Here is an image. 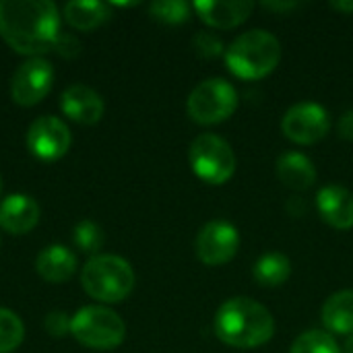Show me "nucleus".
I'll list each match as a JSON object with an SVG mask.
<instances>
[{"mask_svg": "<svg viewBox=\"0 0 353 353\" xmlns=\"http://www.w3.org/2000/svg\"><path fill=\"white\" fill-rule=\"evenodd\" d=\"M83 290L97 302L116 304L128 298L134 288L130 263L116 254H95L81 271Z\"/></svg>", "mask_w": 353, "mask_h": 353, "instance_id": "20e7f679", "label": "nucleus"}, {"mask_svg": "<svg viewBox=\"0 0 353 353\" xmlns=\"http://www.w3.org/2000/svg\"><path fill=\"white\" fill-rule=\"evenodd\" d=\"M192 8L207 25L217 29H234L250 17L254 4L248 0H199Z\"/></svg>", "mask_w": 353, "mask_h": 353, "instance_id": "ddd939ff", "label": "nucleus"}, {"mask_svg": "<svg viewBox=\"0 0 353 353\" xmlns=\"http://www.w3.org/2000/svg\"><path fill=\"white\" fill-rule=\"evenodd\" d=\"M27 147L41 161H56L68 153L70 130L56 116H39L27 130Z\"/></svg>", "mask_w": 353, "mask_h": 353, "instance_id": "9b49d317", "label": "nucleus"}, {"mask_svg": "<svg viewBox=\"0 0 353 353\" xmlns=\"http://www.w3.org/2000/svg\"><path fill=\"white\" fill-rule=\"evenodd\" d=\"M327 331L337 335H353V290H341L327 298L321 310Z\"/></svg>", "mask_w": 353, "mask_h": 353, "instance_id": "a211bd4d", "label": "nucleus"}, {"mask_svg": "<svg viewBox=\"0 0 353 353\" xmlns=\"http://www.w3.org/2000/svg\"><path fill=\"white\" fill-rule=\"evenodd\" d=\"M52 50L58 52V54L64 56V58H74V56L81 52V41H79L74 35H70V33H60V35L56 37Z\"/></svg>", "mask_w": 353, "mask_h": 353, "instance_id": "bb28decb", "label": "nucleus"}, {"mask_svg": "<svg viewBox=\"0 0 353 353\" xmlns=\"http://www.w3.org/2000/svg\"><path fill=\"white\" fill-rule=\"evenodd\" d=\"M215 335L230 347L254 350L271 341L275 319L263 304L246 296L230 298L215 314Z\"/></svg>", "mask_w": 353, "mask_h": 353, "instance_id": "f03ea898", "label": "nucleus"}, {"mask_svg": "<svg viewBox=\"0 0 353 353\" xmlns=\"http://www.w3.org/2000/svg\"><path fill=\"white\" fill-rule=\"evenodd\" d=\"M188 161L192 172L207 184L219 186L232 180L236 174V153L230 143L217 134L205 132L196 137L188 149Z\"/></svg>", "mask_w": 353, "mask_h": 353, "instance_id": "423d86ee", "label": "nucleus"}, {"mask_svg": "<svg viewBox=\"0 0 353 353\" xmlns=\"http://www.w3.org/2000/svg\"><path fill=\"white\" fill-rule=\"evenodd\" d=\"M35 269L41 279L50 283H64L77 271V256L60 244L43 248L35 259Z\"/></svg>", "mask_w": 353, "mask_h": 353, "instance_id": "dca6fc26", "label": "nucleus"}, {"mask_svg": "<svg viewBox=\"0 0 353 353\" xmlns=\"http://www.w3.org/2000/svg\"><path fill=\"white\" fill-rule=\"evenodd\" d=\"M39 221V205L27 194H10L0 203V228L8 234H27Z\"/></svg>", "mask_w": 353, "mask_h": 353, "instance_id": "2eb2a0df", "label": "nucleus"}, {"mask_svg": "<svg viewBox=\"0 0 353 353\" xmlns=\"http://www.w3.org/2000/svg\"><path fill=\"white\" fill-rule=\"evenodd\" d=\"M238 108V91L225 79H207L199 83L186 101L188 116L199 124H219Z\"/></svg>", "mask_w": 353, "mask_h": 353, "instance_id": "0eeeda50", "label": "nucleus"}, {"mask_svg": "<svg viewBox=\"0 0 353 353\" xmlns=\"http://www.w3.org/2000/svg\"><path fill=\"white\" fill-rule=\"evenodd\" d=\"M240 248L238 230L223 219L209 221L196 236V256L209 267H221L230 263Z\"/></svg>", "mask_w": 353, "mask_h": 353, "instance_id": "9d476101", "label": "nucleus"}, {"mask_svg": "<svg viewBox=\"0 0 353 353\" xmlns=\"http://www.w3.org/2000/svg\"><path fill=\"white\" fill-rule=\"evenodd\" d=\"M331 6L339 12H353V0H337V2H331Z\"/></svg>", "mask_w": 353, "mask_h": 353, "instance_id": "c85d7f7f", "label": "nucleus"}, {"mask_svg": "<svg viewBox=\"0 0 353 353\" xmlns=\"http://www.w3.org/2000/svg\"><path fill=\"white\" fill-rule=\"evenodd\" d=\"M337 130H339V134L345 141H353V108H350L347 112L341 114L339 124H337Z\"/></svg>", "mask_w": 353, "mask_h": 353, "instance_id": "cd10ccee", "label": "nucleus"}, {"mask_svg": "<svg viewBox=\"0 0 353 353\" xmlns=\"http://www.w3.org/2000/svg\"><path fill=\"white\" fill-rule=\"evenodd\" d=\"M192 48L201 58H217V56H225V43L223 39L213 33V31H199L192 39Z\"/></svg>", "mask_w": 353, "mask_h": 353, "instance_id": "393cba45", "label": "nucleus"}, {"mask_svg": "<svg viewBox=\"0 0 353 353\" xmlns=\"http://www.w3.org/2000/svg\"><path fill=\"white\" fill-rule=\"evenodd\" d=\"M283 134L298 145H314L331 130L329 112L314 101H302L292 105L281 120Z\"/></svg>", "mask_w": 353, "mask_h": 353, "instance_id": "6e6552de", "label": "nucleus"}, {"mask_svg": "<svg viewBox=\"0 0 353 353\" xmlns=\"http://www.w3.org/2000/svg\"><path fill=\"white\" fill-rule=\"evenodd\" d=\"M0 35L19 54L48 52L60 35L58 6L52 0H0Z\"/></svg>", "mask_w": 353, "mask_h": 353, "instance_id": "f257e3e1", "label": "nucleus"}, {"mask_svg": "<svg viewBox=\"0 0 353 353\" xmlns=\"http://www.w3.org/2000/svg\"><path fill=\"white\" fill-rule=\"evenodd\" d=\"M252 275L263 288H279L292 275V261L281 252H267L252 267Z\"/></svg>", "mask_w": 353, "mask_h": 353, "instance_id": "aec40b11", "label": "nucleus"}, {"mask_svg": "<svg viewBox=\"0 0 353 353\" xmlns=\"http://www.w3.org/2000/svg\"><path fill=\"white\" fill-rule=\"evenodd\" d=\"M265 6L267 8H271V10H279V8H285V10H290L292 6H296V2H283V4H275V2H265Z\"/></svg>", "mask_w": 353, "mask_h": 353, "instance_id": "c756f323", "label": "nucleus"}, {"mask_svg": "<svg viewBox=\"0 0 353 353\" xmlns=\"http://www.w3.org/2000/svg\"><path fill=\"white\" fill-rule=\"evenodd\" d=\"M341 353H353V335H350V339H347V343L343 345V352Z\"/></svg>", "mask_w": 353, "mask_h": 353, "instance_id": "7c9ffc66", "label": "nucleus"}, {"mask_svg": "<svg viewBox=\"0 0 353 353\" xmlns=\"http://www.w3.org/2000/svg\"><path fill=\"white\" fill-rule=\"evenodd\" d=\"M74 246L85 252V254H95L101 246H103V230L93 223V221H81L74 225V234H72Z\"/></svg>", "mask_w": 353, "mask_h": 353, "instance_id": "b1692460", "label": "nucleus"}, {"mask_svg": "<svg viewBox=\"0 0 353 353\" xmlns=\"http://www.w3.org/2000/svg\"><path fill=\"white\" fill-rule=\"evenodd\" d=\"M149 14L165 25L186 23L190 17V6L184 0H155L149 6Z\"/></svg>", "mask_w": 353, "mask_h": 353, "instance_id": "5701e85b", "label": "nucleus"}, {"mask_svg": "<svg viewBox=\"0 0 353 353\" xmlns=\"http://www.w3.org/2000/svg\"><path fill=\"white\" fill-rule=\"evenodd\" d=\"M281 60V43L267 29H250L240 33L225 50L228 68L246 81L271 74Z\"/></svg>", "mask_w": 353, "mask_h": 353, "instance_id": "7ed1b4c3", "label": "nucleus"}, {"mask_svg": "<svg viewBox=\"0 0 353 353\" xmlns=\"http://www.w3.org/2000/svg\"><path fill=\"white\" fill-rule=\"evenodd\" d=\"M54 83V68L50 60L35 56L27 58L10 79V97L19 105H35L39 103L52 89Z\"/></svg>", "mask_w": 353, "mask_h": 353, "instance_id": "1a4fd4ad", "label": "nucleus"}, {"mask_svg": "<svg viewBox=\"0 0 353 353\" xmlns=\"http://www.w3.org/2000/svg\"><path fill=\"white\" fill-rule=\"evenodd\" d=\"M70 333L81 345L105 352L122 345L126 337V325L110 308L85 306L72 316Z\"/></svg>", "mask_w": 353, "mask_h": 353, "instance_id": "39448f33", "label": "nucleus"}, {"mask_svg": "<svg viewBox=\"0 0 353 353\" xmlns=\"http://www.w3.org/2000/svg\"><path fill=\"white\" fill-rule=\"evenodd\" d=\"M290 353H341L333 335L325 333V331H306L302 333L294 343Z\"/></svg>", "mask_w": 353, "mask_h": 353, "instance_id": "4be33fe9", "label": "nucleus"}, {"mask_svg": "<svg viewBox=\"0 0 353 353\" xmlns=\"http://www.w3.org/2000/svg\"><path fill=\"white\" fill-rule=\"evenodd\" d=\"M103 108L105 105H103L101 95L83 83L70 85L60 95V110L70 120L81 122V124H97L103 116Z\"/></svg>", "mask_w": 353, "mask_h": 353, "instance_id": "f8f14e48", "label": "nucleus"}, {"mask_svg": "<svg viewBox=\"0 0 353 353\" xmlns=\"http://www.w3.org/2000/svg\"><path fill=\"white\" fill-rule=\"evenodd\" d=\"M277 176L288 188L306 190L316 182V168L304 153L290 151L277 159Z\"/></svg>", "mask_w": 353, "mask_h": 353, "instance_id": "f3484780", "label": "nucleus"}, {"mask_svg": "<svg viewBox=\"0 0 353 353\" xmlns=\"http://www.w3.org/2000/svg\"><path fill=\"white\" fill-rule=\"evenodd\" d=\"M110 17V4L99 0H72L64 6V21L79 31H91L103 25Z\"/></svg>", "mask_w": 353, "mask_h": 353, "instance_id": "6ab92c4d", "label": "nucleus"}, {"mask_svg": "<svg viewBox=\"0 0 353 353\" xmlns=\"http://www.w3.org/2000/svg\"><path fill=\"white\" fill-rule=\"evenodd\" d=\"M25 337V327L21 323V319L8 310V308H0V353L14 352Z\"/></svg>", "mask_w": 353, "mask_h": 353, "instance_id": "412c9836", "label": "nucleus"}, {"mask_svg": "<svg viewBox=\"0 0 353 353\" xmlns=\"http://www.w3.org/2000/svg\"><path fill=\"white\" fill-rule=\"evenodd\" d=\"M316 207L321 217L335 230L353 228V192L339 184L323 186L316 194Z\"/></svg>", "mask_w": 353, "mask_h": 353, "instance_id": "4468645a", "label": "nucleus"}, {"mask_svg": "<svg viewBox=\"0 0 353 353\" xmlns=\"http://www.w3.org/2000/svg\"><path fill=\"white\" fill-rule=\"evenodd\" d=\"M70 323L72 319H68V314L62 310H54L46 316V329L52 337H64L70 333Z\"/></svg>", "mask_w": 353, "mask_h": 353, "instance_id": "a878e982", "label": "nucleus"}]
</instances>
